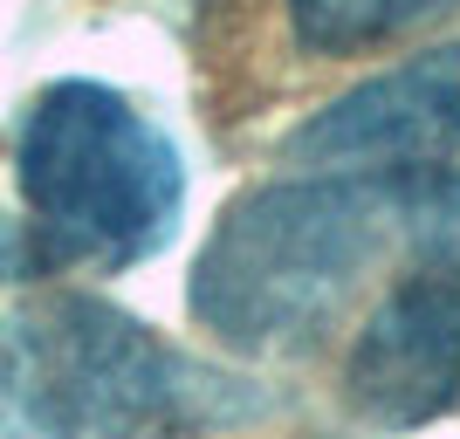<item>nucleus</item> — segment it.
I'll return each mask as SVG.
<instances>
[{
    "mask_svg": "<svg viewBox=\"0 0 460 439\" xmlns=\"http://www.w3.org/2000/svg\"><path fill=\"white\" fill-rule=\"evenodd\" d=\"M399 233L412 268H447L460 275V172H399Z\"/></svg>",
    "mask_w": 460,
    "mask_h": 439,
    "instance_id": "0eeeda50",
    "label": "nucleus"
},
{
    "mask_svg": "<svg viewBox=\"0 0 460 439\" xmlns=\"http://www.w3.org/2000/svg\"><path fill=\"white\" fill-rule=\"evenodd\" d=\"M282 158L309 172H433L460 158V48H426L344 90L288 131Z\"/></svg>",
    "mask_w": 460,
    "mask_h": 439,
    "instance_id": "20e7f679",
    "label": "nucleus"
},
{
    "mask_svg": "<svg viewBox=\"0 0 460 439\" xmlns=\"http://www.w3.org/2000/svg\"><path fill=\"white\" fill-rule=\"evenodd\" d=\"M454 0H288V28L309 56H358L412 35L420 21L447 14Z\"/></svg>",
    "mask_w": 460,
    "mask_h": 439,
    "instance_id": "423d86ee",
    "label": "nucleus"
},
{
    "mask_svg": "<svg viewBox=\"0 0 460 439\" xmlns=\"http://www.w3.org/2000/svg\"><path fill=\"white\" fill-rule=\"evenodd\" d=\"M21 220L0 233V282L131 268L172 241L186 165L145 110L103 83H56L14 137Z\"/></svg>",
    "mask_w": 460,
    "mask_h": 439,
    "instance_id": "f03ea898",
    "label": "nucleus"
},
{
    "mask_svg": "<svg viewBox=\"0 0 460 439\" xmlns=\"http://www.w3.org/2000/svg\"><path fill=\"white\" fill-rule=\"evenodd\" d=\"M460 391V275L412 268L385 288L350 337L344 399L371 426H426Z\"/></svg>",
    "mask_w": 460,
    "mask_h": 439,
    "instance_id": "39448f33",
    "label": "nucleus"
},
{
    "mask_svg": "<svg viewBox=\"0 0 460 439\" xmlns=\"http://www.w3.org/2000/svg\"><path fill=\"white\" fill-rule=\"evenodd\" d=\"M399 233V172L275 179L220 213L192 261L186 303L199 329L248 357L323 344L344 303Z\"/></svg>",
    "mask_w": 460,
    "mask_h": 439,
    "instance_id": "f257e3e1",
    "label": "nucleus"
},
{
    "mask_svg": "<svg viewBox=\"0 0 460 439\" xmlns=\"http://www.w3.org/2000/svg\"><path fill=\"white\" fill-rule=\"evenodd\" d=\"M207 378L103 295L49 288L0 316L7 439H186Z\"/></svg>",
    "mask_w": 460,
    "mask_h": 439,
    "instance_id": "7ed1b4c3",
    "label": "nucleus"
}]
</instances>
